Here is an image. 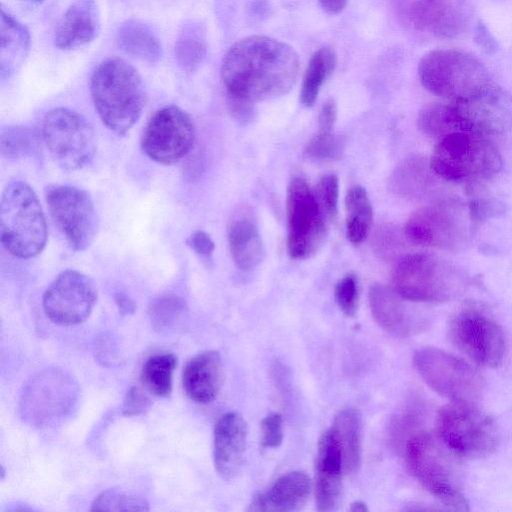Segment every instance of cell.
Listing matches in <instances>:
<instances>
[{
    "mask_svg": "<svg viewBox=\"0 0 512 512\" xmlns=\"http://www.w3.org/2000/svg\"><path fill=\"white\" fill-rule=\"evenodd\" d=\"M405 460L413 477L443 505L452 510H469L448 450L438 438L424 432L412 435L406 442Z\"/></svg>",
    "mask_w": 512,
    "mask_h": 512,
    "instance_id": "cell-9",
    "label": "cell"
},
{
    "mask_svg": "<svg viewBox=\"0 0 512 512\" xmlns=\"http://www.w3.org/2000/svg\"><path fill=\"white\" fill-rule=\"evenodd\" d=\"M186 244L196 254L202 257H210L215 249V244L210 236L201 230L194 231L187 239Z\"/></svg>",
    "mask_w": 512,
    "mask_h": 512,
    "instance_id": "cell-48",
    "label": "cell"
},
{
    "mask_svg": "<svg viewBox=\"0 0 512 512\" xmlns=\"http://www.w3.org/2000/svg\"><path fill=\"white\" fill-rule=\"evenodd\" d=\"M336 65L337 56L329 47H322L312 55L300 90V101L304 106L314 105L324 81L333 73Z\"/></svg>",
    "mask_w": 512,
    "mask_h": 512,
    "instance_id": "cell-32",
    "label": "cell"
},
{
    "mask_svg": "<svg viewBox=\"0 0 512 512\" xmlns=\"http://www.w3.org/2000/svg\"><path fill=\"white\" fill-rule=\"evenodd\" d=\"M261 445L266 449L278 448L283 441V421L277 412H270L261 422Z\"/></svg>",
    "mask_w": 512,
    "mask_h": 512,
    "instance_id": "cell-44",
    "label": "cell"
},
{
    "mask_svg": "<svg viewBox=\"0 0 512 512\" xmlns=\"http://www.w3.org/2000/svg\"><path fill=\"white\" fill-rule=\"evenodd\" d=\"M445 106L453 132L488 137L512 129V94L493 82Z\"/></svg>",
    "mask_w": 512,
    "mask_h": 512,
    "instance_id": "cell-10",
    "label": "cell"
},
{
    "mask_svg": "<svg viewBox=\"0 0 512 512\" xmlns=\"http://www.w3.org/2000/svg\"><path fill=\"white\" fill-rule=\"evenodd\" d=\"M401 296L394 288L376 283L369 290V306L376 323L396 337H409L421 332L428 320L424 313Z\"/></svg>",
    "mask_w": 512,
    "mask_h": 512,
    "instance_id": "cell-19",
    "label": "cell"
},
{
    "mask_svg": "<svg viewBox=\"0 0 512 512\" xmlns=\"http://www.w3.org/2000/svg\"><path fill=\"white\" fill-rule=\"evenodd\" d=\"M345 207L347 237L352 244L358 245L368 236L373 218L365 188L359 185L351 187L345 197Z\"/></svg>",
    "mask_w": 512,
    "mask_h": 512,
    "instance_id": "cell-31",
    "label": "cell"
},
{
    "mask_svg": "<svg viewBox=\"0 0 512 512\" xmlns=\"http://www.w3.org/2000/svg\"><path fill=\"white\" fill-rule=\"evenodd\" d=\"M50 216L75 251L86 250L98 231V216L90 195L71 185H51L46 189Z\"/></svg>",
    "mask_w": 512,
    "mask_h": 512,
    "instance_id": "cell-16",
    "label": "cell"
},
{
    "mask_svg": "<svg viewBox=\"0 0 512 512\" xmlns=\"http://www.w3.org/2000/svg\"><path fill=\"white\" fill-rule=\"evenodd\" d=\"M393 288L416 303H442L461 296L469 286L466 272L428 252L409 253L396 261Z\"/></svg>",
    "mask_w": 512,
    "mask_h": 512,
    "instance_id": "cell-4",
    "label": "cell"
},
{
    "mask_svg": "<svg viewBox=\"0 0 512 512\" xmlns=\"http://www.w3.org/2000/svg\"><path fill=\"white\" fill-rule=\"evenodd\" d=\"M337 118V104L333 98L327 99L319 112L318 132H332Z\"/></svg>",
    "mask_w": 512,
    "mask_h": 512,
    "instance_id": "cell-49",
    "label": "cell"
},
{
    "mask_svg": "<svg viewBox=\"0 0 512 512\" xmlns=\"http://www.w3.org/2000/svg\"><path fill=\"white\" fill-rule=\"evenodd\" d=\"M97 300L94 282L85 274L67 269L48 286L43 295V309L55 324L76 325L86 320Z\"/></svg>",
    "mask_w": 512,
    "mask_h": 512,
    "instance_id": "cell-18",
    "label": "cell"
},
{
    "mask_svg": "<svg viewBox=\"0 0 512 512\" xmlns=\"http://www.w3.org/2000/svg\"><path fill=\"white\" fill-rule=\"evenodd\" d=\"M117 43L127 54L147 62H157L162 56L159 38L139 20H128L120 26Z\"/></svg>",
    "mask_w": 512,
    "mask_h": 512,
    "instance_id": "cell-30",
    "label": "cell"
},
{
    "mask_svg": "<svg viewBox=\"0 0 512 512\" xmlns=\"http://www.w3.org/2000/svg\"><path fill=\"white\" fill-rule=\"evenodd\" d=\"M333 429L340 447L345 474L358 471L361 463L362 419L355 408H345L334 417Z\"/></svg>",
    "mask_w": 512,
    "mask_h": 512,
    "instance_id": "cell-29",
    "label": "cell"
},
{
    "mask_svg": "<svg viewBox=\"0 0 512 512\" xmlns=\"http://www.w3.org/2000/svg\"><path fill=\"white\" fill-rule=\"evenodd\" d=\"M247 424L235 411L222 415L215 424L213 460L217 474L229 480L234 478L243 462L246 447Z\"/></svg>",
    "mask_w": 512,
    "mask_h": 512,
    "instance_id": "cell-22",
    "label": "cell"
},
{
    "mask_svg": "<svg viewBox=\"0 0 512 512\" xmlns=\"http://www.w3.org/2000/svg\"><path fill=\"white\" fill-rule=\"evenodd\" d=\"M345 149V139L332 132H318L308 142L306 154L316 161H326L339 158Z\"/></svg>",
    "mask_w": 512,
    "mask_h": 512,
    "instance_id": "cell-40",
    "label": "cell"
},
{
    "mask_svg": "<svg viewBox=\"0 0 512 512\" xmlns=\"http://www.w3.org/2000/svg\"><path fill=\"white\" fill-rule=\"evenodd\" d=\"M78 398L77 384L59 369H48L27 383L20 399L23 419L33 426L49 427L70 415Z\"/></svg>",
    "mask_w": 512,
    "mask_h": 512,
    "instance_id": "cell-14",
    "label": "cell"
},
{
    "mask_svg": "<svg viewBox=\"0 0 512 512\" xmlns=\"http://www.w3.org/2000/svg\"><path fill=\"white\" fill-rule=\"evenodd\" d=\"M417 127L421 133L436 142L453 133L448 123L445 103L424 106L418 113Z\"/></svg>",
    "mask_w": 512,
    "mask_h": 512,
    "instance_id": "cell-38",
    "label": "cell"
},
{
    "mask_svg": "<svg viewBox=\"0 0 512 512\" xmlns=\"http://www.w3.org/2000/svg\"><path fill=\"white\" fill-rule=\"evenodd\" d=\"M335 299L343 313L348 316L355 314L358 303V283L354 275L348 274L337 283Z\"/></svg>",
    "mask_w": 512,
    "mask_h": 512,
    "instance_id": "cell-43",
    "label": "cell"
},
{
    "mask_svg": "<svg viewBox=\"0 0 512 512\" xmlns=\"http://www.w3.org/2000/svg\"><path fill=\"white\" fill-rule=\"evenodd\" d=\"M316 200L327 221L333 220L338 210L339 182L333 175L323 176L317 183Z\"/></svg>",
    "mask_w": 512,
    "mask_h": 512,
    "instance_id": "cell-42",
    "label": "cell"
},
{
    "mask_svg": "<svg viewBox=\"0 0 512 512\" xmlns=\"http://www.w3.org/2000/svg\"><path fill=\"white\" fill-rule=\"evenodd\" d=\"M422 380L450 402L474 403L483 390L480 372L469 362L435 347H422L413 356Z\"/></svg>",
    "mask_w": 512,
    "mask_h": 512,
    "instance_id": "cell-13",
    "label": "cell"
},
{
    "mask_svg": "<svg viewBox=\"0 0 512 512\" xmlns=\"http://www.w3.org/2000/svg\"><path fill=\"white\" fill-rule=\"evenodd\" d=\"M0 18V73L2 78H6L17 70L26 57L30 35L28 30L3 8Z\"/></svg>",
    "mask_w": 512,
    "mask_h": 512,
    "instance_id": "cell-28",
    "label": "cell"
},
{
    "mask_svg": "<svg viewBox=\"0 0 512 512\" xmlns=\"http://www.w3.org/2000/svg\"><path fill=\"white\" fill-rule=\"evenodd\" d=\"M228 243L235 265L248 271L263 258V244L255 221L248 215L237 216L228 228Z\"/></svg>",
    "mask_w": 512,
    "mask_h": 512,
    "instance_id": "cell-27",
    "label": "cell"
},
{
    "mask_svg": "<svg viewBox=\"0 0 512 512\" xmlns=\"http://www.w3.org/2000/svg\"><path fill=\"white\" fill-rule=\"evenodd\" d=\"M90 93L100 119L118 135H125L135 125L146 102L139 73L117 58L97 66L91 77Z\"/></svg>",
    "mask_w": 512,
    "mask_h": 512,
    "instance_id": "cell-2",
    "label": "cell"
},
{
    "mask_svg": "<svg viewBox=\"0 0 512 512\" xmlns=\"http://www.w3.org/2000/svg\"><path fill=\"white\" fill-rule=\"evenodd\" d=\"M287 247L292 258L313 255L326 236L325 218L314 191L302 178L291 180L286 196Z\"/></svg>",
    "mask_w": 512,
    "mask_h": 512,
    "instance_id": "cell-15",
    "label": "cell"
},
{
    "mask_svg": "<svg viewBox=\"0 0 512 512\" xmlns=\"http://www.w3.org/2000/svg\"><path fill=\"white\" fill-rule=\"evenodd\" d=\"M405 233L393 225L385 224L379 227L373 238V248L375 253L384 260L398 261L405 249Z\"/></svg>",
    "mask_w": 512,
    "mask_h": 512,
    "instance_id": "cell-39",
    "label": "cell"
},
{
    "mask_svg": "<svg viewBox=\"0 0 512 512\" xmlns=\"http://www.w3.org/2000/svg\"><path fill=\"white\" fill-rule=\"evenodd\" d=\"M299 74V57L289 44L263 36L235 42L225 54L221 79L226 96L253 103L287 94Z\"/></svg>",
    "mask_w": 512,
    "mask_h": 512,
    "instance_id": "cell-1",
    "label": "cell"
},
{
    "mask_svg": "<svg viewBox=\"0 0 512 512\" xmlns=\"http://www.w3.org/2000/svg\"><path fill=\"white\" fill-rule=\"evenodd\" d=\"M468 204L479 224L496 216L501 210L500 203L487 190L486 183L466 186Z\"/></svg>",
    "mask_w": 512,
    "mask_h": 512,
    "instance_id": "cell-41",
    "label": "cell"
},
{
    "mask_svg": "<svg viewBox=\"0 0 512 512\" xmlns=\"http://www.w3.org/2000/svg\"><path fill=\"white\" fill-rule=\"evenodd\" d=\"M430 164L443 181L469 186L494 178L503 159L487 137L453 132L436 142Z\"/></svg>",
    "mask_w": 512,
    "mask_h": 512,
    "instance_id": "cell-5",
    "label": "cell"
},
{
    "mask_svg": "<svg viewBox=\"0 0 512 512\" xmlns=\"http://www.w3.org/2000/svg\"><path fill=\"white\" fill-rule=\"evenodd\" d=\"M185 312V302L175 295L159 297L149 307L151 324L159 331L172 328Z\"/></svg>",
    "mask_w": 512,
    "mask_h": 512,
    "instance_id": "cell-37",
    "label": "cell"
},
{
    "mask_svg": "<svg viewBox=\"0 0 512 512\" xmlns=\"http://www.w3.org/2000/svg\"><path fill=\"white\" fill-rule=\"evenodd\" d=\"M422 86L440 98L455 100L491 83L487 68L475 56L456 49H435L418 64Z\"/></svg>",
    "mask_w": 512,
    "mask_h": 512,
    "instance_id": "cell-8",
    "label": "cell"
},
{
    "mask_svg": "<svg viewBox=\"0 0 512 512\" xmlns=\"http://www.w3.org/2000/svg\"><path fill=\"white\" fill-rule=\"evenodd\" d=\"M195 142V127L190 116L171 105L158 110L148 121L141 147L151 160L164 165L183 159Z\"/></svg>",
    "mask_w": 512,
    "mask_h": 512,
    "instance_id": "cell-17",
    "label": "cell"
},
{
    "mask_svg": "<svg viewBox=\"0 0 512 512\" xmlns=\"http://www.w3.org/2000/svg\"><path fill=\"white\" fill-rule=\"evenodd\" d=\"M152 406L151 399L139 387H131L125 394L122 413L126 416H138L146 413Z\"/></svg>",
    "mask_w": 512,
    "mask_h": 512,
    "instance_id": "cell-45",
    "label": "cell"
},
{
    "mask_svg": "<svg viewBox=\"0 0 512 512\" xmlns=\"http://www.w3.org/2000/svg\"><path fill=\"white\" fill-rule=\"evenodd\" d=\"M437 438L460 458L479 459L497 447L499 436L493 419L474 403L450 402L436 418Z\"/></svg>",
    "mask_w": 512,
    "mask_h": 512,
    "instance_id": "cell-7",
    "label": "cell"
},
{
    "mask_svg": "<svg viewBox=\"0 0 512 512\" xmlns=\"http://www.w3.org/2000/svg\"><path fill=\"white\" fill-rule=\"evenodd\" d=\"M479 225L467 201L447 195L431 199L415 210L404 233L414 245L460 251L472 242Z\"/></svg>",
    "mask_w": 512,
    "mask_h": 512,
    "instance_id": "cell-3",
    "label": "cell"
},
{
    "mask_svg": "<svg viewBox=\"0 0 512 512\" xmlns=\"http://www.w3.org/2000/svg\"><path fill=\"white\" fill-rule=\"evenodd\" d=\"M28 1H31V2H34V3H41V2H43L44 0H28Z\"/></svg>",
    "mask_w": 512,
    "mask_h": 512,
    "instance_id": "cell-53",
    "label": "cell"
},
{
    "mask_svg": "<svg viewBox=\"0 0 512 512\" xmlns=\"http://www.w3.org/2000/svg\"><path fill=\"white\" fill-rule=\"evenodd\" d=\"M41 138L55 163L68 171L89 165L97 149L90 122L68 108H54L46 113Z\"/></svg>",
    "mask_w": 512,
    "mask_h": 512,
    "instance_id": "cell-12",
    "label": "cell"
},
{
    "mask_svg": "<svg viewBox=\"0 0 512 512\" xmlns=\"http://www.w3.org/2000/svg\"><path fill=\"white\" fill-rule=\"evenodd\" d=\"M474 41L477 46L488 55H493L498 51L499 44L497 40L481 20H478L475 26Z\"/></svg>",
    "mask_w": 512,
    "mask_h": 512,
    "instance_id": "cell-47",
    "label": "cell"
},
{
    "mask_svg": "<svg viewBox=\"0 0 512 512\" xmlns=\"http://www.w3.org/2000/svg\"><path fill=\"white\" fill-rule=\"evenodd\" d=\"M115 303L122 315L133 314L136 310V303L124 293H116L114 295Z\"/></svg>",
    "mask_w": 512,
    "mask_h": 512,
    "instance_id": "cell-50",
    "label": "cell"
},
{
    "mask_svg": "<svg viewBox=\"0 0 512 512\" xmlns=\"http://www.w3.org/2000/svg\"><path fill=\"white\" fill-rule=\"evenodd\" d=\"M343 474L340 447L330 427L322 432L317 446L314 493L318 511L332 512L337 509L342 495Z\"/></svg>",
    "mask_w": 512,
    "mask_h": 512,
    "instance_id": "cell-21",
    "label": "cell"
},
{
    "mask_svg": "<svg viewBox=\"0 0 512 512\" xmlns=\"http://www.w3.org/2000/svg\"><path fill=\"white\" fill-rule=\"evenodd\" d=\"M176 366L177 357L172 353L153 355L142 366L141 382L152 394L168 397L172 392V378Z\"/></svg>",
    "mask_w": 512,
    "mask_h": 512,
    "instance_id": "cell-33",
    "label": "cell"
},
{
    "mask_svg": "<svg viewBox=\"0 0 512 512\" xmlns=\"http://www.w3.org/2000/svg\"><path fill=\"white\" fill-rule=\"evenodd\" d=\"M47 236L46 219L34 190L23 181L8 184L0 202L4 248L17 258H33L44 249Z\"/></svg>",
    "mask_w": 512,
    "mask_h": 512,
    "instance_id": "cell-6",
    "label": "cell"
},
{
    "mask_svg": "<svg viewBox=\"0 0 512 512\" xmlns=\"http://www.w3.org/2000/svg\"><path fill=\"white\" fill-rule=\"evenodd\" d=\"M449 337L454 346L475 364L499 366L507 344L501 326L489 311L475 302H466L452 315Z\"/></svg>",
    "mask_w": 512,
    "mask_h": 512,
    "instance_id": "cell-11",
    "label": "cell"
},
{
    "mask_svg": "<svg viewBox=\"0 0 512 512\" xmlns=\"http://www.w3.org/2000/svg\"><path fill=\"white\" fill-rule=\"evenodd\" d=\"M100 28L96 0H75L63 13L54 32L55 46L71 50L93 41Z\"/></svg>",
    "mask_w": 512,
    "mask_h": 512,
    "instance_id": "cell-24",
    "label": "cell"
},
{
    "mask_svg": "<svg viewBox=\"0 0 512 512\" xmlns=\"http://www.w3.org/2000/svg\"><path fill=\"white\" fill-rule=\"evenodd\" d=\"M149 504L140 495L120 488H109L93 501L91 511H148Z\"/></svg>",
    "mask_w": 512,
    "mask_h": 512,
    "instance_id": "cell-36",
    "label": "cell"
},
{
    "mask_svg": "<svg viewBox=\"0 0 512 512\" xmlns=\"http://www.w3.org/2000/svg\"><path fill=\"white\" fill-rule=\"evenodd\" d=\"M443 182L432 169L430 158L415 155L395 168L389 178V189L406 199L431 200L440 196Z\"/></svg>",
    "mask_w": 512,
    "mask_h": 512,
    "instance_id": "cell-23",
    "label": "cell"
},
{
    "mask_svg": "<svg viewBox=\"0 0 512 512\" xmlns=\"http://www.w3.org/2000/svg\"><path fill=\"white\" fill-rule=\"evenodd\" d=\"M473 6L470 0H416L410 7L415 28L440 38H455L470 25Z\"/></svg>",
    "mask_w": 512,
    "mask_h": 512,
    "instance_id": "cell-20",
    "label": "cell"
},
{
    "mask_svg": "<svg viewBox=\"0 0 512 512\" xmlns=\"http://www.w3.org/2000/svg\"><path fill=\"white\" fill-rule=\"evenodd\" d=\"M226 102L230 115L238 123L246 124L252 121L254 118L255 103L229 96H226Z\"/></svg>",
    "mask_w": 512,
    "mask_h": 512,
    "instance_id": "cell-46",
    "label": "cell"
},
{
    "mask_svg": "<svg viewBox=\"0 0 512 512\" xmlns=\"http://www.w3.org/2000/svg\"><path fill=\"white\" fill-rule=\"evenodd\" d=\"M348 0H319L321 8L329 14L340 13L347 5Z\"/></svg>",
    "mask_w": 512,
    "mask_h": 512,
    "instance_id": "cell-51",
    "label": "cell"
},
{
    "mask_svg": "<svg viewBox=\"0 0 512 512\" xmlns=\"http://www.w3.org/2000/svg\"><path fill=\"white\" fill-rule=\"evenodd\" d=\"M223 367L217 351H204L191 358L182 375L187 396L196 403L213 401L221 388Z\"/></svg>",
    "mask_w": 512,
    "mask_h": 512,
    "instance_id": "cell-26",
    "label": "cell"
},
{
    "mask_svg": "<svg viewBox=\"0 0 512 512\" xmlns=\"http://www.w3.org/2000/svg\"><path fill=\"white\" fill-rule=\"evenodd\" d=\"M349 510L351 512H367L369 509L364 502L354 501L353 503H351Z\"/></svg>",
    "mask_w": 512,
    "mask_h": 512,
    "instance_id": "cell-52",
    "label": "cell"
},
{
    "mask_svg": "<svg viewBox=\"0 0 512 512\" xmlns=\"http://www.w3.org/2000/svg\"><path fill=\"white\" fill-rule=\"evenodd\" d=\"M39 134L31 127L11 125L2 127L0 152L9 160H18L35 155L39 149Z\"/></svg>",
    "mask_w": 512,
    "mask_h": 512,
    "instance_id": "cell-35",
    "label": "cell"
},
{
    "mask_svg": "<svg viewBox=\"0 0 512 512\" xmlns=\"http://www.w3.org/2000/svg\"><path fill=\"white\" fill-rule=\"evenodd\" d=\"M206 41L201 28L189 23L183 25L175 42V58L178 66L186 73L194 72L206 55Z\"/></svg>",
    "mask_w": 512,
    "mask_h": 512,
    "instance_id": "cell-34",
    "label": "cell"
},
{
    "mask_svg": "<svg viewBox=\"0 0 512 512\" xmlns=\"http://www.w3.org/2000/svg\"><path fill=\"white\" fill-rule=\"evenodd\" d=\"M312 484L308 475L300 471L279 477L264 493L254 496L249 505L253 512H294L307 502Z\"/></svg>",
    "mask_w": 512,
    "mask_h": 512,
    "instance_id": "cell-25",
    "label": "cell"
}]
</instances>
